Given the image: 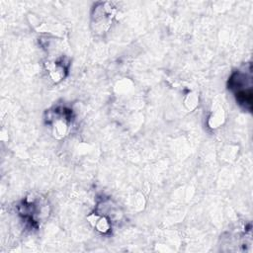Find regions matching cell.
I'll return each mask as SVG.
<instances>
[{
	"label": "cell",
	"instance_id": "1",
	"mask_svg": "<svg viewBox=\"0 0 253 253\" xmlns=\"http://www.w3.org/2000/svg\"><path fill=\"white\" fill-rule=\"evenodd\" d=\"M252 76L251 68L248 71L237 70L228 81V88L233 91L236 102L245 110L251 111L252 106Z\"/></svg>",
	"mask_w": 253,
	"mask_h": 253
},
{
	"label": "cell",
	"instance_id": "2",
	"mask_svg": "<svg viewBox=\"0 0 253 253\" xmlns=\"http://www.w3.org/2000/svg\"><path fill=\"white\" fill-rule=\"evenodd\" d=\"M49 119L53 134L57 137L64 136L69 128L70 116L67 114V110L55 109L51 112Z\"/></svg>",
	"mask_w": 253,
	"mask_h": 253
},
{
	"label": "cell",
	"instance_id": "3",
	"mask_svg": "<svg viewBox=\"0 0 253 253\" xmlns=\"http://www.w3.org/2000/svg\"><path fill=\"white\" fill-rule=\"evenodd\" d=\"M114 14V8L109 3H104L101 7L95 8V14L93 18L96 29H98L100 32H104L109 27Z\"/></svg>",
	"mask_w": 253,
	"mask_h": 253
},
{
	"label": "cell",
	"instance_id": "4",
	"mask_svg": "<svg viewBox=\"0 0 253 253\" xmlns=\"http://www.w3.org/2000/svg\"><path fill=\"white\" fill-rule=\"evenodd\" d=\"M46 69L49 73V76L54 82H58L63 79L66 72V68L64 64H62V61L58 60L46 62Z\"/></svg>",
	"mask_w": 253,
	"mask_h": 253
},
{
	"label": "cell",
	"instance_id": "5",
	"mask_svg": "<svg viewBox=\"0 0 253 253\" xmlns=\"http://www.w3.org/2000/svg\"><path fill=\"white\" fill-rule=\"evenodd\" d=\"M88 218L93 223L95 228L102 233H106L111 229L110 220L105 215H99V214L95 213V214H92L91 216H89Z\"/></svg>",
	"mask_w": 253,
	"mask_h": 253
}]
</instances>
